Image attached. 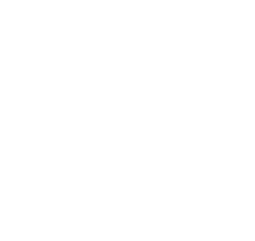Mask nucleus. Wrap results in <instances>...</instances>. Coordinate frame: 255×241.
Returning a JSON list of instances; mask_svg holds the SVG:
<instances>
[]
</instances>
